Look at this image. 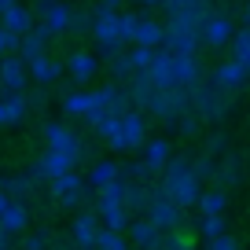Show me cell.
Segmentation results:
<instances>
[{
  "label": "cell",
  "mask_w": 250,
  "mask_h": 250,
  "mask_svg": "<svg viewBox=\"0 0 250 250\" xmlns=\"http://www.w3.org/2000/svg\"><path fill=\"white\" fill-rule=\"evenodd\" d=\"M173 206L188 210V206H195V199L203 195V180L195 177L191 169V158H169L162 166V188H158Z\"/></svg>",
  "instance_id": "1"
},
{
  "label": "cell",
  "mask_w": 250,
  "mask_h": 250,
  "mask_svg": "<svg viewBox=\"0 0 250 250\" xmlns=\"http://www.w3.org/2000/svg\"><path fill=\"white\" fill-rule=\"evenodd\" d=\"M88 33H92V41H96V52H100L107 62L122 55V48H125V44L118 41V11H110V15H96V11H92Z\"/></svg>",
  "instance_id": "2"
},
{
  "label": "cell",
  "mask_w": 250,
  "mask_h": 250,
  "mask_svg": "<svg viewBox=\"0 0 250 250\" xmlns=\"http://www.w3.org/2000/svg\"><path fill=\"white\" fill-rule=\"evenodd\" d=\"M166 26V33H162V48L166 52H173V55H195V48H199V26L195 22H184V19H173L169 15V22H162Z\"/></svg>",
  "instance_id": "3"
},
{
  "label": "cell",
  "mask_w": 250,
  "mask_h": 250,
  "mask_svg": "<svg viewBox=\"0 0 250 250\" xmlns=\"http://www.w3.org/2000/svg\"><path fill=\"white\" fill-rule=\"evenodd\" d=\"M30 15H37V19H41V26H44L52 37H59V33H66V30L74 26V11L66 8L62 0H37Z\"/></svg>",
  "instance_id": "4"
},
{
  "label": "cell",
  "mask_w": 250,
  "mask_h": 250,
  "mask_svg": "<svg viewBox=\"0 0 250 250\" xmlns=\"http://www.w3.org/2000/svg\"><path fill=\"white\" fill-rule=\"evenodd\" d=\"M144 213H147V221L158 228V232H177L180 221H184V210H180V206H173L169 199L158 191V188L151 191V203H147V210H144Z\"/></svg>",
  "instance_id": "5"
},
{
  "label": "cell",
  "mask_w": 250,
  "mask_h": 250,
  "mask_svg": "<svg viewBox=\"0 0 250 250\" xmlns=\"http://www.w3.org/2000/svg\"><path fill=\"white\" fill-rule=\"evenodd\" d=\"M0 85H4V96H19L30 88V66L26 59H19L15 52L0 55Z\"/></svg>",
  "instance_id": "6"
},
{
  "label": "cell",
  "mask_w": 250,
  "mask_h": 250,
  "mask_svg": "<svg viewBox=\"0 0 250 250\" xmlns=\"http://www.w3.org/2000/svg\"><path fill=\"white\" fill-rule=\"evenodd\" d=\"M44 144H48V151L70 155L74 162H78V158H81V151H85L81 136H78V133H70V129H66V125H59V122H48V125H44Z\"/></svg>",
  "instance_id": "7"
},
{
  "label": "cell",
  "mask_w": 250,
  "mask_h": 250,
  "mask_svg": "<svg viewBox=\"0 0 250 250\" xmlns=\"http://www.w3.org/2000/svg\"><path fill=\"white\" fill-rule=\"evenodd\" d=\"M118 129H122V144H125V151L144 147V140H147V118H144L136 107H125L122 114H118Z\"/></svg>",
  "instance_id": "8"
},
{
  "label": "cell",
  "mask_w": 250,
  "mask_h": 250,
  "mask_svg": "<svg viewBox=\"0 0 250 250\" xmlns=\"http://www.w3.org/2000/svg\"><path fill=\"white\" fill-rule=\"evenodd\" d=\"M232 33H235V22L228 15H213V11L203 19V26H199V37L210 48H225L228 41H232Z\"/></svg>",
  "instance_id": "9"
},
{
  "label": "cell",
  "mask_w": 250,
  "mask_h": 250,
  "mask_svg": "<svg viewBox=\"0 0 250 250\" xmlns=\"http://www.w3.org/2000/svg\"><path fill=\"white\" fill-rule=\"evenodd\" d=\"M48 188H52V199L59 206H78L81 195H85V177H78V173L70 169V173H62V177H55Z\"/></svg>",
  "instance_id": "10"
},
{
  "label": "cell",
  "mask_w": 250,
  "mask_h": 250,
  "mask_svg": "<svg viewBox=\"0 0 250 250\" xmlns=\"http://www.w3.org/2000/svg\"><path fill=\"white\" fill-rule=\"evenodd\" d=\"M48 44H52V33L44 30V26H33V30H26L22 37H19V59H26V62H33V59H41V55H48Z\"/></svg>",
  "instance_id": "11"
},
{
  "label": "cell",
  "mask_w": 250,
  "mask_h": 250,
  "mask_svg": "<svg viewBox=\"0 0 250 250\" xmlns=\"http://www.w3.org/2000/svg\"><path fill=\"white\" fill-rule=\"evenodd\" d=\"M247 66H243V62H235V59H225L217 66V70H213V88H221V92H239L243 85H247Z\"/></svg>",
  "instance_id": "12"
},
{
  "label": "cell",
  "mask_w": 250,
  "mask_h": 250,
  "mask_svg": "<svg viewBox=\"0 0 250 250\" xmlns=\"http://www.w3.org/2000/svg\"><path fill=\"white\" fill-rule=\"evenodd\" d=\"M96 232H100V217H96V213H78V217H74V228H70L74 250H92Z\"/></svg>",
  "instance_id": "13"
},
{
  "label": "cell",
  "mask_w": 250,
  "mask_h": 250,
  "mask_svg": "<svg viewBox=\"0 0 250 250\" xmlns=\"http://www.w3.org/2000/svg\"><path fill=\"white\" fill-rule=\"evenodd\" d=\"M125 232H129V239H133L140 250H158V247H162V232H158L147 217L129 221V225H125Z\"/></svg>",
  "instance_id": "14"
},
{
  "label": "cell",
  "mask_w": 250,
  "mask_h": 250,
  "mask_svg": "<svg viewBox=\"0 0 250 250\" xmlns=\"http://www.w3.org/2000/svg\"><path fill=\"white\" fill-rule=\"evenodd\" d=\"M26 114H30V100H26V92L0 96V129H4V125H22Z\"/></svg>",
  "instance_id": "15"
},
{
  "label": "cell",
  "mask_w": 250,
  "mask_h": 250,
  "mask_svg": "<svg viewBox=\"0 0 250 250\" xmlns=\"http://www.w3.org/2000/svg\"><path fill=\"white\" fill-rule=\"evenodd\" d=\"M0 30H8V33H15V37H22L26 30H33V15H30V8H22V4H11V8H4L0 11Z\"/></svg>",
  "instance_id": "16"
},
{
  "label": "cell",
  "mask_w": 250,
  "mask_h": 250,
  "mask_svg": "<svg viewBox=\"0 0 250 250\" xmlns=\"http://www.w3.org/2000/svg\"><path fill=\"white\" fill-rule=\"evenodd\" d=\"M66 70H70V78L78 81V85H85V81L96 78V70H100V59H96L92 52H74L70 59H66Z\"/></svg>",
  "instance_id": "17"
},
{
  "label": "cell",
  "mask_w": 250,
  "mask_h": 250,
  "mask_svg": "<svg viewBox=\"0 0 250 250\" xmlns=\"http://www.w3.org/2000/svg\"><path fill=\"white\" fill-rule=\"evenodd\" d=\"M26 225H30V210H26V203H22V199H11L8 210H4V217H0V228H4L8 235H22Z\"/></svg>",
  "instance_id": "18"
},
{
  "label": "cell",
  "mask_w": 250,
  "mask_h": 250,
  "mask_svg": "<svg viewBox=\"0 0 250 250\" xmlns=\"http://www.w3.org/2000/svg\"><path fill=\"white\" fill-rule=\"evenodd\" d=\"M162 33L166 26L158 22V19H144L136 22V33H133V44H144V48H162Z\"/></svg>",
  "instance_id": "19"
},
{
  "label": "cell",
  "mask_w": 250,
  "mask_h": 250,
  "mask_svg": "<svg viewBox=\"0 0 250 250\" xmlns=\"http://www.w3.org/2000/svg\"><path fill=\"white\" fill-rule=\"evenodd\" d=\"M26 66H30V81H37V85H52V81L62 74V62L52 59V55H41V59L26 62Z\"/></svg>",
  "instance_id": "20"
},
{
  "label": "cell",
  "mask_w": 250,
  "mask_h": 250,
  "mask_svg": "<svg viewBox=\"0 0 250 250\" xmlns=\"http://www.w3.org/2000/svg\"><path fill=\"white\" fill-rule=\"evenodd\" d=\"M173 158L169 140H144V162H147L151 173H162V166Z\"/></svg>",
  "instance_id": "21"
},
{
  "label": "cell",
  "mask_w": 250,
  "mask_h": 250,
  "mask_svg": "<svg viewBox=\"0 0 250 250\" xmlns=\"http://www.w3.org/2000/svg\"><path fill=\"white\" fill-rule=\"evenodd\" d=\"M96 217L110 232H125V225H129V210L125 206H96Z\"/></svg>",
  "instance_id": "22"
},
{
  "label": "cell",
  "mask_w": 250,
  "mask_h": 250,
  "mask_svg": "<svg viewBox=\"0 0 250 250\" xmlns=\"http://www.w3.org/2000/svg\"><path fill=\"white\" fill-rule=\"evenodd\" d=\"M110 180H118V162H107V158H100V162L88 169V184L100 191V188H107Z\"/></svg>",
  "instance_id": "23"
},
{
  "label": "cell",
  "mask_w": 250,
  "mask_h": 250,
  "mask_svg": "<svg viewBox=\"0 0 250 250\" xmlns=\"http://www.w3.org/2000/svg\"><path fill=\"white\" fill-rule=\"evenodd\" d=\"M195 206H199V213H203V217H210V213H225V206H228V195L225 191H203V195L195 199Z\"/></svg>",
  "instance_id": "24"
},
{
  "label": "cell",
  "mask_w": 250,
  "mask_h": 250,
  "mask_svg": "<svg viewBox=\"0 0 250 250\" xmlns=\"http://www.w3.org/2000/svg\"><path fill=\"white\" fill-rule=\"evenodd\" d=\"M147 203H151V191H147L144 184H125V199H122L125 210L144 213V210H147Z\"/></svg>",
  "instance_id": "25"
},
{
  "label": "cell",
  "mask_w": 250,
  "mask_h": 250,
  "mask_svg": "<svg viewBox=\"0 0 250 250\" xmlns=\"http://www.w3.org/2000/svg\"><path fill=\"white\" fill-rule=\"evenodd\" d=\"M151 59H155V48H144V44H129V52H125V62L133 74H144L151 66Z\"/></svg>",
  "instance_id": "26"
},
{
  "label": "cell",
  "mask_w": 250,
  "mask_h": 250,
  "mask_svg": "<svg viewBox=\"0 0 250 250\" xmlns=\"http://www.w3.org/2000/svg\"><path fill=\"white\" fill-rule=\"evenodd\" d=\"M62 110H66L70 118H81V122H85L88 110H92V96L88 92H70L66 100H62Z\"/></svg>",
  "instance_id": "27"
},
{
  "label": "cell",
  "mask_w": 250,
  "mask_h": 250,
  "mask_svg": "<svg viewBox=\"0 0 250 250\" xmlns=\"http://www.w3.org/2000/svg\"><path fill=\"white\" fill-rule=\"evenodd\" d=\"M92 250H129V239H125L122 232H110V228L100 225V232H96V247Z\"/></svg>",
  "instance_id": "28"
},
{
  "label": "cell",
  "mask_w": 250,
  "mask_h": 250,
  "mask_svg": "<svg viewBox=\"0 0 250 250\" xmlns=\"http://www.w3.org/2000/svg\"><path fill=\"white\" fill-rule=\"evenodd\" d=\"M232 59L235 62H243V59H250V26H235V33H232Z\"/></svg>",
  "instance_id": "29"
},
{
  "label": "cell",
  "mask_w": 250,
  "mask_h": 250,
  "mask_svg": "<svg viewBox=\"0 0 250 250\" xmlns=\"http://www.w3.org/2000/svg\"><path fill=\"white\" fill-rule=\"evenodd\" d=\"M122 199H125V180L118 177V180H110L107 188H100V199H96V206H122Z\"/></svg>",
  "instance_id": "30"
},
{
  "label": "cell",
  "mask_w": 250,
  "mask_h": 250,
  "mask_svg": "<svg viewBox=\"0 0 250 250\" xmlns=\"http://www.w3.org/2000/svg\"><path fill=\"white\" fill-rule=\"evenodd\" d=\"M136 22H140V15H136V11H118V41H122L125 48L133 44V33H136Z\"/></svg>",
  "instance_id": "31"
},
{
  "label": "cell",
  "mask_w": 250,
  "mask_h": 250,
  "mask_svg": "<svg viewBox=\"0 0 250 250\" xmlns=\"http://www.w3.org/2000/svg\"><path fill=\"white\" fill-rule=\"evenodd\" d=\"M221 232H228L225 213H210V217L199 221V235H206V239H213V235H221Z\"/></svg>",
  "instance_id": "32"
},
{
  "label": "cell",
  "mask_w": 250,
  "mask_h": 250,
  "mask_svg": "<svg viewBox=\"0 0 250 250\" xmlns=\"http://www.w3.org/2000/svg\"><path fill=\"white\" fill-rule=\"evenodd\" d=\"M52 247V239H48V232H33L22 239V250H48Z\"/></svg>",
  "instance_id": "33"
},
{
  "label": "cell",
  "mask_w": 250,
  "mask_h": 250,
  "mask_svg": "<svg viewBox=\"0 0 250 250\" xmlns=\"http://www.w3.org/2000/svg\"><path fill=\"white\" fill-rule=\"evenodd\" d=\"M191 169H195L199 180H206V177L213 180V173H217V162H213V158H199V162H191Z\"/></svg>",
  "instance_id": "34"
},
{
  "label": "cell",
  "mask_w": 250,
  "mask_h": 250,
  "mask_svg": "<svg viewBox=\"0 0 250 250\" xmlns=\"http://www.w3.org/2000/svg\"><path fill=\"white\" fill-rule=\"evenodd\" d=\"M210 250H239V243H235L228 232H221V235H213V239H210Z\"/></svg>",
  "instance_id": "35"
},
{
  "label": "cell",
  "mask_w": 250,
  "mask_h": 250,
  "mask_svg": "<svg viewBox=\"0 0 250 250\" xmlns=\"http://www.w3.org/2000/svg\"><path fill=\"white\" fill-rule=\"evenodd\" d=\"M8 52H19V37L8 30H0V55H8Z\"/></svg>",
  "instance_id": "36"
},
{
  "label": "cell",
  "mask_w": 250,
  "mask_h": 250,
  "mask_svg": "<svg viewBox=\"0 0 250 250\" xmlns=\"http://www.w3.org/2000/svg\"><path fill=\"white\" fill-rule=\"evenodd\" d=\"M118 4H122V0H100V4H96V15H110V11H118Z\"/></svg>",
  "instance_id": "37"
},
{
  "label": "cell",
  "mask_w": 250,
  "mask_h": 250,
  "mask_svg": "<svg viewBox=\"0 0 250 250\" xmlns=\"http://www.w3.org/2000/svg\"><path fill=\"white\" fill-rule=\"evenodd\" d=\"M225 147H228L225 136H210V151H213V155H217V151H225Z\"/></svg>",
  "instance_id": "38"
},
{
  "label": "cell",
  "mask_w": 250,
  "mask_h": 250,
  "mask_svg": "<svg viewBox=\"0 0 250 250\" xmlns=\"http://www.w3.org/2000/svg\"><path fill=\"white\" fill-rule=\"evenodd\" d=\"M0 250H11V235L4 232V228H0Z\"/></svg>",
  "instance_id": "39"
},
{
  "label": "cell",
  "mask_w": 250,
  "mask_h": 250,
  "mask_svg": "<svg viewBox=\"0 0 250 250\" xmlns=\"http://www.w3.org/2000/svg\"><path fill=\"white\" fill-rule=\"evenodd\" d=\"M239 19H243V26H250V0L243 4V11H239Z\"/></svg>",
  "instance_id": "40"
},
{
  "label": "cell",
  "mask_w": 250,
  "mask_h": 250,
  "mask_svg": "<svg viewBox=\"0 0 250 250\" xmlns=\"http://www.w3.org/2000/svg\"><path fill=\"white\" fill-rule=\"evenodd\" d=\"M8 203H11V199L4 195V191H0V217H4V210H8Z\"/></svg>",
  "instance_id": "41"
},
{
  "label": "cell",
  "mask_w": 250,
  "mask_h": 250,
  "mask_svg": "<svg viewBox=\"0 0 250 250\" xmlns=\"http://www.w3.org/2000/svg\"><path fill=\"white\" fill-rule=\"evenodd\" d=\"M140 4H147V8H162V0H140Z\"/></svg>",
  "instance_id": "42"
},
{
  "label": "cell",
  "mask_w": 250,
  "mask_h": 250,
  "mask_svg": "<svg viewBox=\"0 0 250 250\" xmlns=\"http://www.w3.org/2000/svg\"><path fill=\"white\" fill-rule=\"evenodd\" d=\"M11 4H15V0H0V11H4V8H11Z\"/></svg>",
  "instance_id": "43"
},
{
  "label": "cell",
  "mask_w": 250,
  "mask_h": 250,
  "mask_svg": "<svg viewBox=\"0 0 250 250\" xmlns=\"http://www.w3.org/2000/svg\"><path fill=\"white\" fill-rule=\"evenodd\" d=\"M243 66H247V74H250V59H243Z\"/></svg>",
  "instance_id": "44"
},
{
  "label": "cell",
  "mask_w": 250,
  "mask_h": 250,
  "mask_svg": "<svg viewBox=\"0 0 250 250\" xmlns=\"http://www.w3.org/2000/svg\"><path fill=\"white\" fill-rule=\"evenodd\" d=\"M0 96H4V85H0Z\"/></svg>",
  "instance_id": "45"
}]
</instances>
